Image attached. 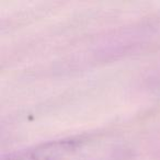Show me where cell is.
Segmentation results:
<instances>
[{
  "instance_id": "cell-1",
  "label": "cell",
  "mask_w": 160,
  "mask_h": 160,
  "mask_svg": "<svg viewBox=\"0 0 160 160\" xmlns=\"http://www.w3.org/2000/svg\"><path fill=\"white\" fill-rule=\"evenodd\" d=\"M123 148L107 135H88L53 140L9 155L2 160H116Z\"/></svg>"
}]
</instances>
